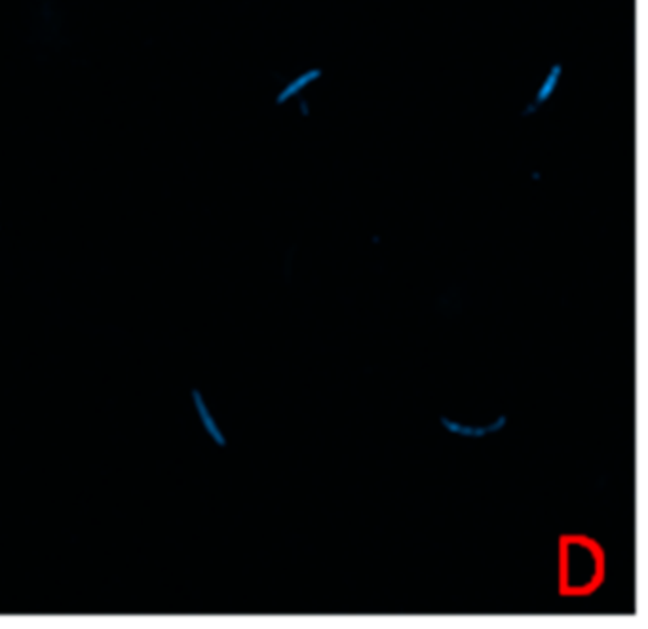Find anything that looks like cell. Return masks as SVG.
<instances>
[{
    "instance_id": "obj_1",
    "label": "cell",
    "mask_w": 648,
    "mask_h": 629,
    "mask_svg": "<svg viewBox=\"0 0 648 629\" xmlns=\"http://www.w3.org/2000/svg\"><path fill=\"white\" fill-rule=\"evenodd\" d=\"M559 593L590 595L605 582V551L583 534H565L559 540Z\"/></svg>"
},
{
    "instance_id": "obj_2",
    "label": "cell",
    "mask_w": 648,
    "mask_h": 629,
    "mask_svg": "<svg viewBox=\"0 0 648 629\" xmlns=\"http://www.w3.org/2000/svg\"><path fill=\"white\" fill-rule=\"evenodd\" d=\"M439 424L445 432L456 435V437H466V439H483L487 435H494V433H500L506 426H508V417L506 415H498V417L487 422V424H470V422H460L454 420L449 415H441L439 417Z\"/></svg>"
},
{
    "instance_id": "obj_3",
    "label": "cell",
    "mask_w": 648,
    "mask_h": 629,
    "mask_svg": "<svg viewBox=\"0 0 648 629\" xmlns=\"http://www.w3.org/2000/svg\"><path fill=\"white\" fill-rule=\"evenodd\" d=\"M320 76H321V71H320V69H314V71H308V73H304L303 76H299V78H295V80H293V82H291V84H289L288 88H284V90L279 91L278 99H276V101H278V105H281L284 101H288L289 98H293V95H297L299 91L303 90L304 86H308L310 82L318 80Z\"/></svg>"
},
{
    "instance_id": "obj_4",
    "label": "cell",
    "mask_w": 648,
    "mask_h": 629,
    "mask_svg": "<svg viewBox=\"0 0 648 629\" xmlns=\"http://www.w3.org/2000/svg\"><path fill=\"white\" fill-rule=\"evenodd\" d=\"M559 76H561V65H555L551 69L550 76H548V80L542 84L540 91H538V98H536V103H542V101H546V99L550 98L553 90H555V86H557Z\"/></svg>"
}]
</instances>
